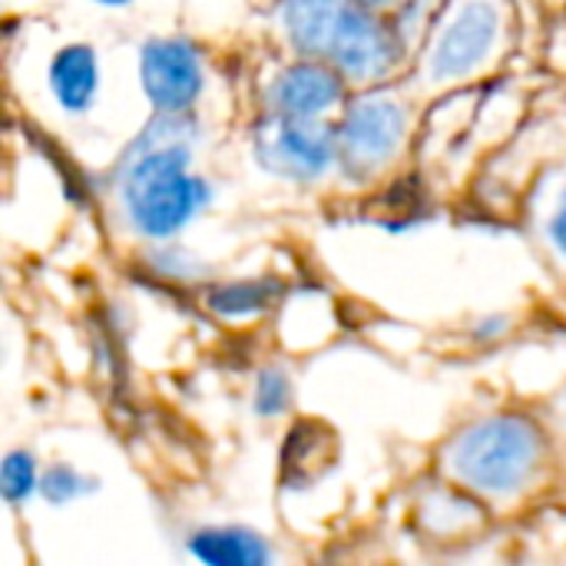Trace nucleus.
Instances as JSON below:
<instances>
[{
	"instance_id": "nucleus-1",
	"label": "nucleus",
	"mask_w": 566,
	"mask_h": 566,
	"mask_svg": "<svg viewBox=\"0 0 566 566\" xmlns=\"http://www.w3.org/2000/svg\"><path fill=\"white\" fill-rule=\"evenodd\" d=\"M275 23L298 56L335 66L352 90L381 86L405 66V36L361 0H279Z\"/></svg>"
},
{
	"instance_id": "nucleus-2",
	"label": "nucleus",
	"mask_w": 566,
	"mask_h": 566,
	"mask_svg": "<svg viewBox=\"0 0 566 566\" xmlns=\"http://www.w3.org/2000/svg\"><path fill=\"white\" fill-rule=\"evenodd\" d=\"M116 199L129 229L143 239H172L212 199L209 182L192 172L186 116L159 113L116 169Z\"/></svg>"
},
{
	"instance_id": "nucleus-3",
	"label": "nucleus",
	"mask_w": 566,
	"mask_h": 566,
	"mask_svg": "<svg viewBox=\"0 0 566 566\" xmlns=\"http://www.w3.org/2000/svg\"><path fill=\"white\" fill-rule=\"evenodd\" d=\"M547 431L517 411L478 418L441 448L444 478L484 504H511L524 497L547 471Z\"/></svg>"
},
{
	"instance_id": "nucleus-4",
	"label": "nucleus",
	"mask_w": 566,
	"mask_h": 566,
	"mask_svg": "<svg viewBox=\"0 0 566 566\" xmlns=\"http://www.w3.org/2000/svg\"><path fill=\"white\" fill-rule=\"evenodd\" d=\"M338 169L355 179H375L385 172L411 136V109L401 96L368 86L348 96L335 119Z\"/></svg>"
},
{
	"instance_id": "nucleus-5",
	"label": "nucleus",
	"mask_w": 566,
	"mask_h": 566,
	"mask_svg": "<svg viewBox=\"0 0 566 566\" xmlns=\"http://www.w3.org/2000/svg\"><path fill=\"white\" fill-rule=\"evenodd\" d=\"M504 43L501 0H454L444 7L421 56V76L431 86H448L481 73Z\"/></svg>"
},
{
	"instance_id": "nucleus-6",
	"label": "nucleus",
	"mask_w": 566,
	"mask_h": 566,
	"mask_svg": "<svg viewBox=\"0 0 566 566\" xmlns=\"http://www.w3.org/2000/svg\"><path fill=\"white\" fill-rule=\"evenodd\" d=\"M259 166L289 182H318L338 166L335 119L265 113L252 136Z\"/></svg>"
},
{
	"instance_id": "nucleus-7",
	"label": "nucleus",
	"mask_w": 566,
	"mask_h": 566,
	"mask_svg": "<svg viewBox=\"0 0 566 566\" xmlns=\"http://www.w3.org/2000/svg\"><path fill=\"white\" fill-rule=\"evenodd\" d=\"M139 80L156 113L186 116L206 86L202 50L186 36L149 40L139 53Z\"/></svg>"
},
{
	"instance_id": "nucleus-8",
	"label": "nucleus",
	"mask_w": 566,
	"mask_h": 566,
	"mask_svg": "<svg viewBox=\"0 0 566 566\" xmlns=\"http://www.w3.org/2000/svg\"><path fill=\"white\" fill-rule=\"evenodd\" d=\"M352 96V83L328 63L298 56L295 63L282 66L265 86V113L279 116H315L328 119L342 113Z\"/></svg>"
},
{
	"instance_id": "nucleus-9",
	"label": "nucleus",
	"mask_w": 566,
	"mask_h": 566,
	"mask_svg": "<svg viewBox=\"0 0 566 566\" xmlns=\"http://www.w3.org/2000/svg\"><path fill=\"white\" fill-rule=\"evenodd\" d=\"M50 93L66 113H86L99 90V60L90 43H66L50 60Z\"/></svg>"
},
{
	"instance_id": "nucleus-10",
	"label": "nucleus",
	"mask_w": 566,
	"mask_h": 566,
	"mask_svg": "<svg viewBox=\"0 0 566 566\" xmlns=\"http://www.w3.org/2000/svg\"><path fill=\"white\" fill-rule=\"evenodd\" d=\"M189 554L212 566L272 564V547L249 527H202L189 537Z\"/></svg>"
},
{
	"instance_id": "nucleus-11",
	"label": "nucleus",
	"mask_w": 566,
	"mask_h": 566,
	"mask_svg": "<svg viewBox=\"0 0 566 566\" xmlns=\"http://www.w3.org/2000/svg\"><path fill=\"white\" fill-rule=\"evenodd\" d=\"M275 292H279V285H275V282H265V279L226 282V285H219V289L209 292V308H212L216 315H222V318H232V322L239 318V322H245V318L262 315V312L272 305Z\"/></svg>"
},
{
	"instance_id": "nucleus-12",
	"label": "nucleus",
	"mask_w": 566,
	"mask_h": 566,
	"mask_svg": "<svg viewBox=\"0 0 566 566\" xmlns=\"http://www.w3.org/2000/svg\"><path fill=\"white\" fill-rule=\"evenodd\" d=\"M40 464L36 458L27 451V448H17L3 458V468H0V494L7 504L20 507L27 504L33 494H40Z\"/></svg>"
},
{
	"instance_id": "nucleus-13",
	"label": "nucleus",
	"mask_w": 566,
	"mask_h": 566,
	"mask_svg": "<svg viewBox=\"0 0 566 566\" xmlns=\"http://www.w3.org/2000/svg\"><path fill=\"white\" fill-rule=\"evenodd\" d=\"M99 491V481L70 468V464H53L43 471L40 478V497L53 507H63V504H73L80 497H90Z\"/></svg>"
},
{
	"instance_id": "nucleus-14",
	"label": "nucleus",
	"mask_w": 566,
	"mask_h": 566,
	"mask_svg": "<svg viewBox=\"0 0 566 566\" xmlns=\"http://www.w3.org/2000/svg\"><path fill=\"white\" fill-rule=\"evenodd\" d=\"M541 239H544V249L566 265V169L557 179V192L544 202L541 209Z\"/></svg>"
},
{
	"instance_id": "nucleus-15",
	"label": "nucleus",
	"mask_w": 566,
	"mask_h": 566,
	"mask_svg": "<svg viewBox=\"0 0 566 566\" xmlns=\"http://www.w3.org/2000/svg\"><path fill=\"white\" fill-rule=\"evenodd\" d=\"M292 405V378L282 368H265L255 381L252 408L259 418H282Z\"/></svg>"
},
{
	"instance_id": "nucleus-16",
	"label": "nucleus",
	"mask_w": 566,
	"mask_h": 566,
	"mask_svg": "<svg viewBox=\"0 0 566 566\" xmlns=\"http://www.w3.org/2000/svg\"><path fill=\"white\" fill-rule=\"evenodd\" d=\"M507 332H511V318L507 315H491V318H481L471 335H474V342H497Z\"/></svg>"
},
{
	"instance_id": "nucleus-17",
	"label": "nucleus",
	"mask_w": 566,
	"mask_h": 566,
	"mask_svg": "<svg viewBox=\"0 0 566 566\" xmlns=\"http://www.w3.org/2000/svg\"><path fill=\"white\" fill-rule=\"evenodd\" d=\"M361 3H368L371 10H381V13H391V10H398L405 0H361Z\"/></svg>"
},
{
	"instance_id": "nucleus-18",
	"label": "nucleus",
	"mask_w": 566,
	"mask_h": 566,
	"mask_svg": "<svg viewBox=\"0 0 566 566\" xmlns=\"http://www.w3.org/2000/svg\"><path fill=\"white\" fill-rule=\"evenodd\" d=\"M93 3H103V7H123V3H129V0H93Z\"/></svg>"
},
{
	"instance_id": "nucleus-19",
	"label": "nucleus",
	"mask_w": 566,
	"mask_h": 566,
	"mask_svg": "<svg viewBox=\"0 0 566 566\" xmlns=\"http://www.w3.org/2000/svg\"><path fill=\"white\" fill-rule=\"evenodd\" d=\"M564 411H566V391H564Z\"/></svg>"
}]
</instances>
